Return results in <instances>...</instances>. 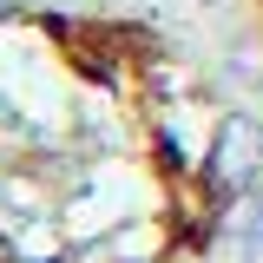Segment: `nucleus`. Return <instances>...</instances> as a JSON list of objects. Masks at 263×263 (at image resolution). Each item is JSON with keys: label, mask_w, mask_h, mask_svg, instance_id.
<instances>
[{"label": "nucleus", "mask_w": 263, "mask_h": 263, "mask_svg": "<svg viewBox=\"0 0 263 263\" xmlns=\"http://www.w3.org/2000/svg\"><path fill=\"white\" fill-rule=\"evenodd\" d=\"M197 7H217V0H197Z\"/></svg>", "instance_id": "4"}, {"label": "nucleus", "mask_w": 263, "mask_h": 263, "mask_svg": "<svg viewBox=\"0 0 263 263\" xmlns=\"http://www.w3.org/2000/svg\"><path fill=\"white\" fill-rule=\"evenodd\" d=\"M60 263H125L112 243H86V250H72V257H60Z\"/></svg>", "instance_id": "2"}, {"label": "nucleus", "mask_w": 263, "mask_h": 263, "mask_svg": "<svg viewBox=\"0 0 263 263\" xmlns=\"http://www.w3.org/2000/svg\"><path fill=\"white\" fill-rule=\"evenodd\" d=\"M243 263H263V224L250 230V237H243Z\"/></svg>", "instance_id": "3"}, {"label": "nucleus", "mask_w": 263, "mask_h": 263, "mask_svg": "<svg viewBox=\"0 0 263 263\" xmlns=\"http://www.w3.org/2000/svg\"><path fill=\"white\" fill-rule=\"evenodd\" d=\"M204 178L217 197H237L263 178V125L250 112H224L211 132V152H204Z\"/></svg>", "instance_id": "1"}]
</instances>
